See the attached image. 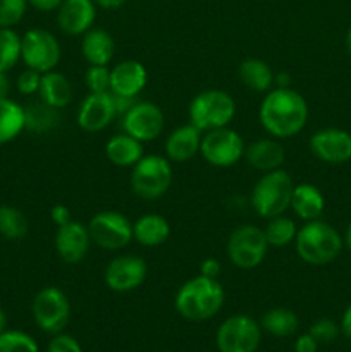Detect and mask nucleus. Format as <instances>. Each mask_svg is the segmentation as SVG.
Listing matches in <instances>:
<instances>
[{
    "label": "nucleus",
    "mask_w": 351,
    "mask_h": 352,
    "mask_svg": "<svg viewBox=\"0 0 351 352\" xmlns=\"http://www.w3.org/2000/svg\"><path fill=\"white\" fill-rule=\"evenodd\" d=\"M258 119L262 127L272 138L284 140L292 138L303 131L308 120L306 100L296 89L272 88L262 100Z\"/></svg>",
    "instance_id": "1"
},
{
    "label": "nucleus",
    "mask_w": 351,
    "mask_h": 352,
    "mask_svg": "<svg viewBox=\"0 0 351 352\" xmlns=\"http://www.w3.org/2000/svg\"><path fill=\"white\" fill-rule=\"evenodd\" d=\"M224 289L217 278L198 275L189 278L176 292V311L189 322H205L215 316L224 305Z\"/></svg>",
    "instance_id": "2"
},
{
    "label": "nucleus",
    "mask_w": 351,
    "mask_h": 352,
    "mask_svg": "<svg viewBox=\"0 0 351 352\" xmlns=\"http://www.w3.org/2000/svg\"><path fill=\"white\" fill-rule=\"evenodd\" d=\"M296 253L305 263L322 267L332 263L341 254L344 241L330 223L323 220H312L299 227L295 239Z\"/></svg>",
    "instance_id": "3"
},
{
    "label": "nucleus",
    "mask_w": 351,
    "mask_h": 352,
    "mask_svg": "<svg viewBox=\"0 0 351 352\" xmlns=\"http://www.w3.org/2000/svg\"><path fill=\"white\" fill-rule=\"evenodd\" d=\"M292 189L295 182L286 170L265 172L251 191L250 201L255 213L265 220L284 215L291 206Z\"/></svg>",
    "instance_id": "4"
},
{
    "label": "nucleus",
    "mask_w": 351,
    "mask_h": 352,
    "mask_svg": "<svg viewBox=\"0 0 351 352\" xmlns=\"http://www.w3.org/2000/svg\"><path fill=\"white\" fill-rule=\"evenodd\" d=\"M189 122L202 133L227 127L236 116V102L224 89H205L188 107Z\"/></svg>",
    "instance_id": "5"
},
{
    "label": "nucleus",
    "mask_w": 351,
    "mask_h": 352,
    "mask_svg": "<svg viewBox=\"0 0 351 352\" xmlns=\"http://www.w3.org/2000/svg\"><path fill=\"white\" fill-rule=\"evenodd\" d=\"M131 189L141 199H158L169 191L172 184V165L162 155H143L134 167H131Z\"/></svg>",
    "instance_id": "6"
},
{
    "label": "nucleus",
    "mask_w": 351,
    "mask_h": 352,
    "mask_svg": "<svg viewBox=\"0 0 351 352\" xmlns=\"http://www.w3.org/2000/svg\"><path fill=\"white\" fill-rule=\"evenodd\" d=\"M264 229H258L253 223H244L236 227L227 239L226 253L234 267L241 270H251L262 265L268 251Z\"/></svg>",
    "instance_id": "7"
},
{
    "label": "nucleus",
    "mask_w": 351,
    "mask_h": 352,
    "mask_svg": "<svg viewBox=\"0 0 351 352\" xmlns=\"http://www.w3.org/2000/svg\"><path fill=\"white\" fill-rule=\"evenodd\" d=\"M34 323L38 329L47 333H61L67 327L71 318V305L62 289L55 285H47L34 296L33 306Z\"/></svg>",
    "instance_id": "8"
},
{
    "label": "nucleus",
    "mask_w": 351,
    "mask_h": 352,
    "mask_svg": "<svg viewBox=\"0 0 351 352\" xmlns=\"http://www.w3.org/2000/svg\"><path fill=\"white\" fill-rule=\"evenodd\" d=\"M86 227H88L92 243L102 250H123L133 241V223L124 213L116 212V210L96 213Z\"/></svg>",
    "instance_id": "9"
},
{
    "label": "nucleus",
    "mask_w": 351,
    "mask_h": 352,
    "mask_svg": "<svg viewBox=\"0 0 351 352\" xmlns=\"http://www.w3.org/2000/svg\"><path fill=\"white\" fill-rule=\"evenodd\" d=\"M244 148L246 144L240 133L229 127H220L203 133L200 153L203 160L212 167L227 168L241 162V158L244 157Z\"/></svg>",
    "instance_id": "10"
},
{
    "label": "nucleus",
    "mask_w": 351,
    "mask_h": 352,
    "mask_svg": "<svg viewBox=\"0 0 351 352\" xmlns=\"http://www.w3.org/2000/svg\"><path fill=\"white\" fill-rule=\"evenodd\" d=\"M21 60L26 67L41 74L55 71L61 60V45L57 38L50 31L40 28L28 30L21 36Z\"/></svg>",
    "instance_id": "11"
},
{
    "label": "nucleus",
    "mask_w": 351,
    "mask_h": 352,
    "mask_svg": "<svg viewBox=\"0 0 351 352\" xmlns=\"http://www.w3.org/2000/svg\"><path fill=\"white\" fill-rule=\"evenodd\" d=\"M262 327L248 315H233L217 330L220 352H255L260 346Z\"/></svg>",
    "instance_id": "12"
},
{
    "label": "nucleus",
    "mask_w": 351,
    "mask_h": 352,
    "mask_svg": "<svg viewBox=\"0 0 351 352\" xmlns=\"http://www.w3.org/2000/svg\"><path fill=\"white\" fill-rule=\"evenodd\" d=\"M123 131L136 138L141 143L157 140L165 126V117L160 107L153 102H136L133 109L120 117Z\"/></svg>",
    "instance_id": "13"
},
{
    "label": "nucleus",
    "mask_w": 351,
    "mask_h": 352,
    "mask_svg": "<svg viewBox=\"0 0 351 352\" xmlns=\"http://www.w3.org/2000/svg\"><path fill=\"white\" fill-rule=\"evenodd\" d=\"M148 277V265L143 258L134 254L117 256L107 265L105 285L114 292H131L143 285Z\"/></svg>",
    "instance_id": "14"
},
{
    "label": "nucleus",
    "mask_w": 351,
    "mask_h": 352,
    "mask_svg": "<svg viewBox=\"0 0 351 352\" xmlns=\"http://www.w3.org/2000/svg\"><path fill=\"white\" fill-rule=\"evenodd\" d=\"M310 151L326 164H346L351 160V134L337 127L317 131L310 138Z\"/></svg>",
    "instance_id": "15"
},
{
    "label": "nucleus",
    "mask_w": 351,
    "mask_h": 352,
    "mask_svg": "<svg viewBox=\"0 0 351 352\" xmlns=\"http://www.w3.org/2000/svg\"><path fill=\"white\" fill-rule=\"evenodd\" d=\"M117 117L112 93H88L78 109V126L86 133H100Z\"/></svg>",
    "instance_id": "16"
},
{
    "label": "nucleus",
    "mask_w": 351,
    "mask_h": 352,
    "mask_svg": "<svg viewBox=\"0 0 351 352\" xmlns=\"http://www.w3.org/2000/svg\"><path fill=\"white\" fill-rule=\"evenodd\" d=\"M92 237H89L88 227L83 223L71 220L65 226L57 227L55 234V250H57L58 258L64 263L76 265L81 263L88 254L89 246H92Z\"/></svg>",
    "instance_id": "17"
},
{
    "label": "nucleus",
    "mask_w": 351,
    "mask_h": 352,
    "mask_svg": "<svg viewBox=\"0 0 351 352\" xmlns=\"http://www.w3.org/2000/svg\"><path fill=\"white\" fill-rule=\"evenodd\" d=\"M96 17L93 0H64L58 7V28L69 36H79L92 30Z\"/></svg>",
    "instance_id": "18"
},
{
    "label": "nucleus",
    "mask_w": 351,
    "mask_h": 352,
    "mask_svg": "<svg viewBox=\"0 0 351 352\" xmlns=\"http://www.w3.org/2000/svg\"><path fill=\"white\" fill-rule=\"evenodd\" d=\"M148 82V71L140 60H123L110 69V93L138 96Z\"/></svg>",
    "instance_id": "19"
},
{
    "label": "nucleus",
    "mask_w": 351,
    "mask_h": 352,
    "mask_svg": "<svg viewBox=\"0 0 351 352\" xmlns=\"http://www.w3.org/2000/svg\"><path fill=\"white\" fill-rule=\"evenodd\" d=\"M244 158L248 164L260 172H272L282 168L286 162V150L277 138H264L244 148Z\"/></svg>",
    "instance_id": "20"
},
{
    "label": "nucleus",
    "mask_w": 351,
    "mask_h": 352,
    "mask_svg": "<svg viewBox=\"0 0 351 352\" xmlns=\"http://www.w3.org/2000/svg\"><path fill=\"white\" fill-rule=\"evenodd\" d=\"M202 138V131L193 126L191 122L184 124V126H179L165 140V155H167L169 160L176 162V164L188 162L189 158L200 153Z\"/></svg>",
    "instance_id": "21"
},
{
    "label": "nucleus",
    "mask_w": 351,
    "mask_h": 352,
    "mask_svg": "<svg viewBox=\"0 0 351 352\" xmlns=\"http://www.w3.org/2000/svg\"><path fill=\"white\" fill-rule=\"evenodd\" d=\"M289 208L303 222H312V220H319L322 217L323 210H326V199L317 186L303 182V184H296L292 189Z\"/></svg>",
    "instance_id": "22"
},
{
    "label": "nucleus",
    "mask_w": 351,
    "mask_h": 352,
    "mask_svg": "<svg viewBox=\"0 0 351 352\" xmlns=\"http://www.w3.org/2000/svg\"><path fill=\"white\" fill-rule=\"evenodd\" d=\"M171 236V226L158 213H145L133 223V239L145 248L162 246Z\"/></svg>",
    "instance_id": "23"
},
{
    "label": "nucleus",
    "mask_w": 351,
    "mask_h": 352,
    "mask_svg": "<svg viewBox=\"0 0 351 352\" xmlns=\"http://www.w3.org/2000/svg\"><path fill=\"white\" fill-rule=\"evenodd\" d=\"M81 52L89 65H109L116 52V43L105 30L92 28L83 34Z\"/></svg>",
    "instance_id": "24"
},
{
    "label": "nucleus",
    "mask_w": 351,
    "mask_h": 352,
    "mask_svg": "<svg viewBox=\"0 0 351 352\" xmlns=\"http://www.w3.org/2000/svg\"><path fill=\"white\" fill-rule=\"evenodd\" d=\"M105 155L116 167H134L143 157V143L129 134H116L105 143Z\"/></svg>",
    "instance_id": "25"
},
{
    "label": "nucleus",
    "mask_w": 351,
    "mask_h": 352,
    "mask_svg": "<svg viewBox=\"0 0 351 352\" xmlns=\"http://www.w3.org/2000/svg\"><path fill=\"white\" fill-rule=\"evenodd\" d=\"M61 122V112L43 100H34L24 105V129L34 134H47Z\"/></svg>",
    "instance_id": "26"
},
{
    "label": "nucleus",
    "mask_w": 351,
    "mask_h": 352,
    "mask_svg": "<svg viewBox=\"0 0 351 352\" xmlns=\"http://www.w3.org/2000/svg\"><path fill=\"white\" fill-rule=\"evenodd\" d=\"M38 96L50 107H55V109L61 110L62 107L71 103L72 85L62 72H45V74H41V85Z\"/></svg>",
    "instance_id": "27"
},
{
    "label": "nucleus",
    "mask_w": 351,
    "mask_h": 352,
    "mask_svg": "<svg viewBox=\"0 0 351 352\" xmlns=\"http://www.w3.org/2000/svg\"><path fill=\"white\" fill-rule=\"evenodd\" d=\"M274 71L262 58H246L240 65V79L246 88L257 93H267L274 88Z\"/></svg>",
    "instance_id": "28"
},
{
    "label": "nucleus",
    "mask_w": 351,
    "mask_h": 352,
    "mask_svg": "<svg viewBox=\"0 0 351 352\" xmlns=\"http://www.w3.org/2000/svg\"><path fill=\"white\" fill-rule=\"evenodd\" d=\"M24 131V107L10 98L0 100V144L10 143Z\"/></svg>",
    "instance_id": "29"
},
{
    "label": "nucleus",
    "mask_w": 351,
    "mask_h": 352,
    "mask_svg": "<svg viewBox=\"0 0 351 352\" xmlns=\"http://www.w3.org/2000/svg\"><path fill=\"white\" fill-rule=\"evenodd\" d=\"M298 316L295 311L286 308H274L264 313L260 327L274 337H289L298 330Z\"/></svg>",
    "instance_id": "30"
},
{
    "label": "nucleus",
    "mask_w": 351,
    "mask_h": 352,
    "mask_svg": "<svg viewBox=\"0 0 351 352\" xmlns=\"http://www.w3.org/2000/svg\"><path fill=\"white\" fill-rule=\"evenodd\" d=\"M265 239H267L270 248H284L288 244L295 243L296 234H298V226L292 219L284 215L268 219L267 227L264 229Z\"/></svg>",
    "instance_id": "31"
},
{
    "label": "nucleus",
    "mask_w": 351,
    "mask_h": 352,
    "mask_svg": "<svg viewBox=\"0 0 351 352\" xmlns=\"http://www.w3.org/2000/svg\"><path fill=\"white\" fill-rule=\"evenodd\" d=\"M30 230L26 215L9 205H0V236L9 241H19Z\"/></svg>",
    "instance_id": "32"
},
{
    "label": "nucleus",
    "mask_w": 351,
    "mask_h": 352,
    "mask_svg": "<svg viewBox=\"0 0 351 352\" xmlns=\"http://www.w3.org/2000/svg\"><path fill=\"white\" fill-rule=\"evenodd\" d=\"M21 60V36L12 28H0V72H9Z\"/></svg>",
    "instance_id": "33"
},
{
    "label": "nucleus",
    "mask_w": 351,
    "mask_h": 352,
    "mask_svg": "<svg viewBox=\"0 0 351 352\" xmlns=\"http://www.w3.org/2000/svg\"><path fill=\"white\" fill-rule=\"evenodd\" d=\"M0 352H38V344L21 330H3L0 333Z\"/></svg>",
    "instance_id": "34"
},
{
    "label": "nucleus",
    "mask_w": 351,
    "mask_h": 352,
    "mask_svg": "<svg viewBox=\"0 0 351 352\" xmlns=\"http://www.w3.org/2000/svg\"><path fill=\"white\" fill-rule=\"evenodd\" d=\"M28 9V0H0V28H14L21 23Z\"/></svg>",
    "instance_id": "35"
},
{
    "label": "nucleus",
    "mask_w": 351,
    "mask_h": 352,
    "mask_svg": "<svg viewBox=\"0 0 351 352\" xmlns=\"http://www.w3.org/2000/svg\"><path fill=\"white\" fill-rule=\"evenodd\" d=\"M85 82L89 93H109L110 69L107 65H89L86 69Z\"/></svg>",
    "instance_id": "36"
},
{
    "label": "nucleus",
    "mask_w": 351,
    "mask_h": 352,
    "mask_svg": "<svg viewBox=\"0 0 351 352\" xmlns=\"http://www.w3.org/2000/svg\"><path fill=\"white\" fill-rule=\"evenodd\" d=\"M310 336L317 340L319 344H330L339 337L341 327L330 318H320L310 327Z\"/></svg>",
    "instance_id": "37"
},
{
    "label": "nucleus",
    "mask_w": 351,
    "mask_h": 352,
    "mask_svg": "<svg viewBox=\"0 0 351 352\" xmlns=\"http://www.w3.org/2000/svg\"><path fill=\"white\" fill-rule=\"evenodd\" d=\"M41 85V72L34 71V69L26 67L19 76H17V91L21 95H34V93L40 91Z\"/></svg>",
    "instance_id": "38"
},
{
    "label": "nucleus",
    "mask_w": 351,
    "mask_h": 352,
    "mask_svg": "<svg viewBox=\"0 0 351 352\" xmlns=\"http://www.w3.org/2000/svg\"><path fill=\"white\" fill-rule=\"evenodd\" d=\"M47 352H83L78 340L65 333H55L54 339L48 344Z\"/></svg>",
    "instance_id": "39"
},
{
    "label": "nucleus",
    "mask_w": 351,
    "mask_h": 352,
    "mask_svg": "<svg viewBox=\"0 0 351 352\" xmlns=\"http://www.w3.org/2000/svg\"><path fill=\"white\" fill-rule=\"evenodd\" d=\"M50 219H52V222H54L57 227L65 226V223H69L72 220L71 219V210H69L65 205H61V203H57V205H54L50 208Z\"/></svg>",
    "instance_id": "40"
},
{
    "label": "nucleus",
    "mask_w": 351,
    "mask_h": 352,
    "mask_svg": "<svg viewBox=\"0 0 351 352\" xmlns=\"http://www.w3.org/2000/svg\"><path fill=\"white\" fill-rule=\"evenodd\" d=\"M220 261L215 258H206L200 263V275L209 278H219L220 275Z\"/></svg>",
    "instance_id": "41"
},
{
    "label": "nucleus",
    "mask_w": 351,
    "mask_h": 352,
    "mask_svg": "<svg viewBox=\"0 0 351 352\" xmlns=\"http://www.w3.org/2000/svg\"><path fill=\"white\" fill-rule=\"evenodd\" d=\"M317 349H319V342L310 333H303L296 339L295 352H317Z\"/></svg>",
    "instance_id": "42"
},
{
    "label": "nucleus",
    "mask_w": 351,
    "mask_h": 352,
    "mask_svg": "<svg viewBox=\"0 0 351 352\" xmlns=\"http://www.w3.org/2000/svg\"><path fill=\"white\" fill-rule=\"evenodd\" d=\"M136 96H119V95H114V103H116V112L117 116L123 117L124 113L129 112L133 109V105L136 103Z\"/></svg>",
    "instance_id": "43"
},
{
    "label": "nucleus",
    "mask_w": 351,
    "mask_h": 352,
    "mask_svg": "<svg viewBox=\"0 0 351 352\" xmlns=\"http://www.w3.org/2000/svg\"><path fill=\"white\" fill-rule=\"evenodd\" d=\"M64 0H28L31 7H34L40 12H52V10H58Z\"/></svg>",
    "instance_id": "44"
},
{
    "label": "nucleus",
    "mask_w": 351,
    "mask_h": 352,
    "mask_svg": "<svg viewBox=\"0 0 351 352\" xmlns=\"http://www.w3.org/2000/svg\"><path fill=\"white\" fill-rule=\"evenodd\" d=\"M341 332H343L344 337H348L351 340V305L343 313V318H341Z\"/></svg>",
    "instance_id": "45"
},
{
    "label": "nucleus",
    "mask_w": 351,
    "mask_h": 352,
    "mask_svg": "<svg viewBox=\"0 0 351 352\" xmlns=\"http://www.w3.org/2000/svg\"><path fill=\"white\" fill-rule=\"evenodd\" d=\"M96 7H102L105 10H117L126 3V0H93Z\"/></svg>",
    "instance_id": "46"
},
{
    "label": "nucleus",
    "mask_w": 351,
    "mask_h": 352,
    "mask_svg": "<svg viewBox=\"0 0 351 352\" xmlns=\"http://www.w3.org/2000/svg\"><path fill=\"white\" fill-rule=\"evenodd\" d=\"M10 93V79L7 72H0V100L9 98Z\"/></svg>",
    "instance_id": "47"
},
{
    "label": "nucleus",
    "mask_w": 351,
    "mask_h": 352,
    "mask_svg": "<svg viewBox=\"0 0 351 352\" xmlns=\"http://www.w3.org/2000/svg\"><path fill=\"white\" fill-rule=\"evenodd\" d=\"M289 82L288 72H279L274 78V88H289Z\"/></svg>",
    "instance_id": "48"
},
{
    "label": "nucleus",
    "mask_w": 351,
    "mask_h": 352,
    "mask_svg": "<svg viewBox=\"0 0 351 352\" xmlns=\"http://www.w3.org/2000/svg\"><path fill=\"white\" fill-rule=\"evenodd\" d=\"M3 330H7V313L6 309H3V306L0 305V333H2Z\"/></svg>",
    "instance_id": "49"
},
{
    "label": "nucleus",
    "mask_w": 351,
    "mask_h": 352,
    "mask_svg": "<svg viewBox=\"0 0 351 352\" xmlns=\"http://www.w3.org/2000/svg\"><path fill=\"white\" fill-rule=\"evenodd\" d=\"M343 241H344V244H346V246H348V250L351 251V223H350V226H348L346 232H344Z\"/></svg>",
    "instance_id": "50"
},
{
    "label": "nucleus",
    "mask_w": 351,
    "mask_h": 352,
    "mask_svg": "<svg viewBox=\"0 0 351 352\" xmlns=\"http://www.w3.org/2000/svg\"><path fill=\"white\" fill-rule=\"evenodd\" d=\"M346 48H348V54L351 55V26L346 33Z\"/></svg>",
    "instance_id": "51"
}]
</instances>
